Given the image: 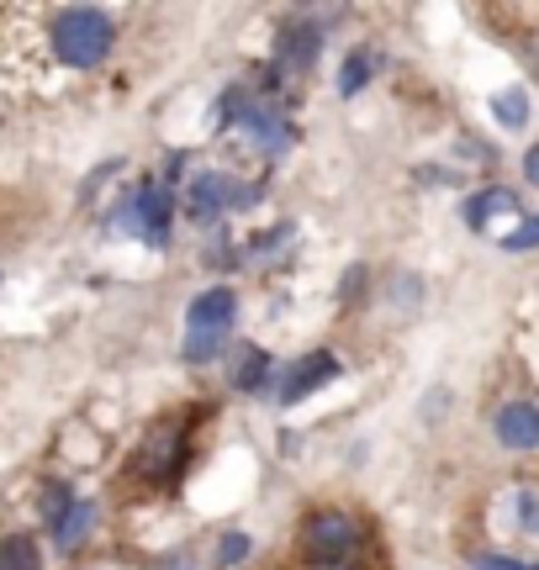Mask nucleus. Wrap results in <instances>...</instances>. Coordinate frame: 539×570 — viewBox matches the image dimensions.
<instances>
[{
  "instance_id": "obj_1",
  "label": "nucleus",
  "mask_w": 539,
  "mask_h": 570,
  "mask_svg": "<svg viewBox=\"0 0 539 570\" xmlns=\"http://www.w3.org/2000/svg\"><path fill=\"white\" fill-rule=\"evenodd\" d=\"M42 38H48V53L53 63L63 69H96V63L111 53V42H117V27L106 11L96 6H59L48 27H42Z\"/></svg>"
},
{
  "instance_id": "obj_2",
  "label": "nucleus",
  "mask_w": 539,
  "mask_h": 570,
  "mask_svg": "<svg viewBox=\"0 0 539 570\" xmlns=\"http://www.w3.org/2000/svg\"><path fill=\"white\" fill-rule=\"evenodd\" d=\"M360 550V529L350 512H312L307 518V560L312 566H350Z\"/></svg>"
},
{
  "instance_id": "obj_3",
  "label": "nucleus",
  "mask_w": 539,
  "mask_h": 570,
  "mask_svg": "<svg viewBox=\"0 0 539 570\" xmlns=\"http://www.w3.org/2000/svg\"><path fill=\"white\" fill-rule=\"evenodd\" d=\"M169 217H175L169 190H159V185H138L133 202H127V212H122V227L159 248V244H169Z\"/></svg>"
},
{
  "instance_id": "obj_4",
  "label": "nucleus",
  "mask_w": 539,
  "mask_h": 570,
  "mask_svg": "<svg viewBox=\"0 0 539 570\" xmlns=\"http://www.w3.org/2000/svg\"><path fill=\"white\" fill-rule=\"evenodd\" d=\"M233 317H238V302H233L228 285H212V291H202V296L190 302V312H186L190 333H217V338H228Z\"/></svg>"
},
{
  "instance_id": "obj_5",
  "label": "nucleus",
  "mask_w": 539,
  "mask_h": 570,
  "mask_svg": "<svg viewBox=\"0 0 539 570\" xmlns=\"http://www.w3.org/2000/svg\"><path fill=\"white\" fill-rule=\"evenodd\" d=\"M333 375H339V360L317 348V354H307V360H296V365L286 370V386H281V402H286V407H296L302 396H312L317 386H329Z\"/></svg>"
},
{
  "instance_id": "obj_6",
  "label": "nucleus",
  "mask_w": 539,
  "mask_h": 570,
  "mask_svg": "<svg viewBox=\"0 0 539 570\" xmlns=\"http://www.w3.org/2000/svg\"><path fill=\"white\" fill-rule=\"evenodd\" d=\"M238 122H244V132H249L259 148H270V154H281V148L291 142V122L275 111V106H265V101H244Z\"/></svg>"
},
{
  "instance_id": "obj_7",
  "label": "nucleus",
  "mask_w": 539,
  "mask_h": 570,
  "mask_svg": "<svg viewBox=\"0 0 539 570\" xmlns=\"http://www.w3.org/2000/svg\"><path fill=\"white\" fill-rule=\"evenodd\" d=\"M249 190H238L228 175H196L190 180V212L196 217H212V212H228V206H244Z\"/></svg>"
},
{
  "instance_id": "obj_8",
  "label": "nucleus",
  "mask_w": 539,
  "mask_h": 570,
  "mask_svg": "<svg viewBox=\"0 0 539 570\" xmlns=\"http://www.w3.org/2000/svg\"><path fill=\"white\" fill-rule=\"evenodd\" d=\"M492 428H498V439L508 449H539V407L535 402H508Z\"/></svg>"
},
{
  "instance_id": "obj_9",
  "label": "nucleus",
  "mask_w": 539,
  "mask_h": 570,
  "mask_svg": "<svg viewBox=\"0 0 539 570\" xmlns=\"http://www.w3.org/2000/svg\"><path fill=\"white\" fill-rule=\"evenodd\" d=\"M317 48H323V32H317V27H307V21L281 32V59L296 63V69H307V63L317 59Z\"/></svg>"
},
{
  "instance_id": "obj_10",
  "label": "nucleus",
  "mask_w": 539,
  "mask_h": 570,
  "mask_svg": "<svg viewBox=\"0 0 539 570\" xmlns=\"http://www.w3.org/2000/svg\"><path fill=\"white\" fill-rule=\"evenodd\" d=\"M90 523H96V508H90V502H69V508L59 512V523H53V539H59L63 550H75L85 533H90Z\"/></svg>"
},
{
  "instance_id": "obj_11",
  "label": "nucleus",
  "mask_w": 539,
  "mask_h": 570,
  "mask_svg": "<svg viewBox=\"0 0 539 570\" xmlns=\"http://www.w3.org/2000/svg\"><path fill=\"white\" fill-rule=\"evenodd\" d=\"M498 212H519V196L513 190H481V196L465 202V223L487 227V217H498Z\"/></svg>"
},
{
  "instance_id": "obj_12",
  "label": "nucleus",
  "mask_w": 539,
  "mask_h": 570,
  "mask_svg": "<svg viewBox=\"0 0 539 570\" xmlns=\"http://www.w3.org/2000/svg\"><path fill=\"white\" fill-rule=\"evenodd\" d=\"M180 465V439H169V433H159L154 444L144 449V470L154 475V481H165L169 470Z\"/></svg>"
},
{
  "instance_id": "obj_13",
  "label": "nucleus",
  "mask_w": 539,
  "mask_h": 570,
  "mask_svg": "<svg viewBox=\"0 0 539 570\" xmlns=\"http://www.w3.org/2000/svg\"><path fill=\"white\" fill-rule=\"evenodd\" d=\"M0 570H42V554H38V544L32 539H6L0 544Z\"/></svg>"
},
{
  "instance_id": "obj_14",
  "label": "nucleus",
  "mask_w": 539,
  "mask_h": 570,
  "mask_svg": "<svg viewBox=\"0 0 539 570\" xmlns=\"http://www.w3.org/2000/svg\"><path fill=\"white\" fill-rule=\"evenodd\" d=\"M371 69H375V59L360 48V53H350L344 59V75H339V96H360L365 90V80H371Z\"/></svg>"
},
{
  "instance_id": "obj_15",
  "label": "nucleus",
  "mask_w": 539,
  "mask_h": 570,
  "mask_svg": "<svg viewBox=\"0 0 539 570\" xmlns=\"http://www.w3.org/2000/svg\"><path fill=\"white\" fill-rule=\"evenodd\" d=\"M265 381H270V354H244V365H238V375H233V386L238 391H265Z\"/></svg>"
},
{
  "instance_id": "obj_16",
  "label": "nucleus",
  "mask_w": 539,
  "mask_h": 570,
  "mask_svg": "<svg viewBox=\"0 0 539 570\" xmlns=\"http://www.w3.org/2000/svg\"><path fill=\"white\" fill-rule=\"evenodd\" d=\"M492 111L502 117V127H523L529 122V96L523 90H502L498 101H492Z\"/></svg>"
},
{
  "instance_id": "obj_17",
  "label": "nucleus",
  "mask_w": 539,
  "mask_h": 570,
  "mask_svg": "<svg viewBox=\"0 0 539 570\" xmlns=\"http://www.w3.org/2000/svg\"><path fill=\"white\" fill-rule=\"evenodd\" d=\"M217 348H223V338H217V333H190V338H186V360H212Z\"/></svg>"
},
{
  "instance_id": "obj_18",
  "label": "nucleus",
  "mask_w": 539,
  "mask_h": 570,
  "mask_svg": "<svg viewBox=\"0 0 539 570\" xmlns=\"http://www.w3.org/2000/svg\"><path fill=\"white\" fill-rule=\"evenodd\" d=\"M535 244H539V223H523L519 233H508V238H502L508 254H523V248H535Z\"/></svg>"
},
{
  "instance_id": "obj_19",
  "label": "nucleus",
  "mask_w": 539,
  "mask_h": 570,
  "mask_svg": "<svg viewBox=\"0 0 539 570\" xmlns=\"http://www.w3.org/2000/svg\"><path fill=\"white\" fill-rule=\"evenodd\" d=\"M244 550H249L244 533H228V539H223V560H244Z\"/></svg>"
},
{
  "instance_id": "obj_20",
  "label": "nucleus",
  "mask_w": 539,
  "mask_h": 570,
  "mask_svg": "<svg viewBox=\"0 0 539 570\" xmlns=\"http://www.w3.org/2000/svg\"><path fill=\"white\" fill-rule=\"evenodd\" d=\"M519 502H523V508H519V518H523V523H529V529H535V523H539V497H519Z\"/></svg>"
},
{
  "instance_id": "obj_21",
  "label": "nucleus",
  "mask_w": 539,
  "mask_h": 570,
  "mask_svg": "<svg viewBox=\"0 0 539 570\" xmlns=\"http://www.w3.org/2000/svg\"><path fill=\"white\" fill-rule=\"evenodd\" d=\"M529 180H539V148L529 154Z\"/></svg>"
}]
</instances>
